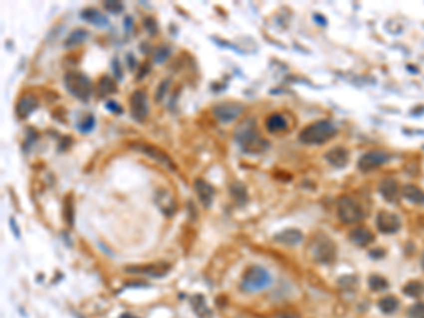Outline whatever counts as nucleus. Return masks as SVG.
Instances as JSON below:
<instances>
[{
    "label": "nucleus",
    "instance_id": "2eb2a0df",
    "mask_svg": "<svg viewBox=\"0 0 424 318\" xmlns=\"http://www.w3.org/2000/svg\"><path fill=\"white\" fill-rule=\"evenodd\" d=\"M379 192L388 202H396L399 198V185L395 180L386 178L379 184Z\"/></svg>",
    "mask_w": 424,
    "mask_h": 318
},
{
    "label": "nucleus",
    "instance_id": "473e14b6",
    "mask_svg": "<svg viewBox=\"0 0 424 318\" xmlns=\"http://www.w3.org/2000/svg\"><path fill=\"white\" fill-rule=\"evenodd\" d=\"M169 85H170V79H164V81L161 82L160 86L157 88V94H156V99H157V101H160L161 96L166 94V91H167Z\"/></svg>",
    "mask_w": 424,
    "mask_h": 318
},
{
    "label": "nucleus",
    "instance_id": "39448f33",
    "mask_svg": "<svg viewBox=\"0 0 424 318\" xmlns=\"http://www.w3.org/2000/svg\"><path fill=\"white\" fill-rule=\"evenodd\" d=\"M337 212L341 222L351 225L356 224L364 219V209L359 205V202L351 197L339 198L337 204Z\"/></svg>",
    "mask_w": 424,
    "mask_h": 318
},
{
    "label": "nucleus",
    "instance_id": "c85d7f7f",
    "mask_svg": "<svg viewBox=\"0 0 424 318\" xmlns=\"http://www.w3.org/2000/svg\"><path fill=\"white\" fill-rule=\"evenodd\" d=\"M93 126H95V118H93L92 115L85 116L84 121L78 123V129L81 130L82 133H89L93 129Z\"/></svg>",
    "mask_w": 424,
    "mask_h": 318
},
{
    "label": "nucleus",
    "instance_id": "f03ea898",
    "mask_svg": "<svg viewBox=\"0 0 424 318\" xmlns=\"http://www.w3.org/2000/svg\"><path fill=\"white\" fill-rule=\"evenodd\" d=\"M337 133V128L330 121H318L300 132L298 139L304 145H322Z\"/></svg>",
    "mask_w": 424,
    "mask_h": 318
},
{
    "label": "nucleus",
    "instance_id": "9b49d317",
    "mask_svg": "<svg viewBox=\"0 0 424 318\" xmlns=\"http://www.w3.org/2000/svg\"><path fill=\"white\" fill-rule=\"evenodd\" d=\"M171 270V266L166 262H157V263H150V265H144V266H130L127 267L126 272L132 275H143L149 277H163Z\"/></svg>",
    "mask_w": 424,
    "mask_h": 318
},
{
    "label": "nucleus",
    "instance_id": "7ed1b4c3",
    "mask_svg": "<svg viewBox=\"0 0 424 318\" xmlns=\"http://www.w3.org/2000/svg\"><path fill=\"white\" fill-rule=\"evenodd\" d=\"M64 84H65L68 92L79 101L86 102L92 95V82L82 72H78V71L68 72L64 78Z\"/></svg>",
    "mask_w": 424,
    "mask_h": 318
},
{
    "label": "nucleus",
    "instance_id": "6e6552de",
    "mask_svg": "<svg viewBox=\"0 0 424 318\" xmlns=\"http://www.w3.org/2000/svg\"><path fill=\"white\" fill-rule=\"evenodd\" d=\"M150 112L147 95L142 89L135 91L130 96V115L137 122H143Z\"/></svg>",
    "mask_w": 424,
    "mask_h": 318
},
{
    "label": "nucleus",
    "instance_id": "a878e982",
    "mask_svg": "<svg viewBox=\"0 0 424 318\" xmlns=\"http://www.w3.org/2000/svg\"><path fill=\"white\" fill-rule=\"evenodd\" d=\"M399 307V300L395 297V296H388V297H383L381 301H379V309L386 313V314H390V313H395Z\"/></svg>",
    "mask_w": 424,
    "mask_h": 318
},
{
    "label": "nucleus",
    "instance_id": "20e7f679",
    "mask_svg": "<svg viewBox=\"0 0 424 318\" xmlns=\"http://www.w3.org/2000/svg\"><path fill=\"white\" fill-rule=\"evenodd\" d=\"M271 284L270 273L262 266L249 267L242 279V289L246 292L256 293L267 289Z\"/></svg>",
    "mask_w": 424,
    "mask_h": 318
},
{
    "label": "nucleus",
    "instance_id": "bb28decb",
    "mask_svg": "<svg viewBox=\"0 0 424 318\" xmlns=\"http://www.w3.org/2000/svg\"><path fill=\"white\" fill-rule=\"evenodd\" d=\"M403 292L406 293L409 297H420L424 293V286L419 282H412L403 289Z\"/></svg>",
    "mask_w": 424,
    "mask_h": 318
},
{
    "label": "nucleus",
    "instance_id": "c756f323",
    "mask_svg": "<svg viewBox=\"0 0 424 318\" xmlns=\"http://www.w3.org/2000/svg\"><path fill=\"white\" fill-rule=\"evenodd\" d=\"M170 52H171V50H170L169 47L160 45V47L154 51V61H156V62H163V61H166L170 57Z\"/></svg>",
    "mask_w": 424,
    "mask_h": 318
},
{
    "label": "nucleus",
    "instance_id": "423d86ee",
    "mask_svg": "<svg viewBox=\"0 0 424 318\" xmlns=\"http://www.w3.org/2000/svg\"><path fill=\"white\" fill-rule=\"evenodd\" d=\"M310 249L314 259L320 263H331L335 259V245L325 236L314 239Z\"/></svg>",
    "mask_w": 424,
    "mask_h": 318
},
{
    "label": "nucleus",
    "instance_id": "e433bc0d",
    "mask_svg": "<svg viewBox=\"0 0 424 318\" xmlns=\"http://www.w3.org/2000/svg\"><path fill=\"white\" fill-rule=\"evenodd\" d=\"M120 318H137V317H135V316H130V314H123V316H120Z\"/></svg>",
    "mask_w": 424,
    "mask_h": 318
},
{
    "label": "nucleus",
    "instance_id": "f704fd0d",
    "mask_svg": "<svg viewBox=\"0 0 424 318\" xmlns=\"http://www.w3.org/2000/svg\"><path fill=\"white\" fill-rule=\"evenodd\" d=\"M274 318H300V316L296 313H279Z\"/></svg>",
    "mask_w": 424,
    "mask_h": 318
},
{
    "label": "nucleus",
    "instance_id": "72a5a7b5",
    "mask_svg": "<svg viewBox=\"0 0 424 318\" xmlns=\"http://www.w3.org/2000/svg\"><path fill=\"white\" fill-rule=\"evenodd\" d=\"M106 109H108V111H110V112H115V113L122 112V108H120V105H119L118 102H113V101H109V102L106 103Z\"/></svg>",
    "mask_w": 424,
    "mask_h": 318
},
{
    "label": "nucleus",
    "instance_id": "9d476101",
    "mask_svg": "<svg viewBox=\"0 0 424 318\" xmlns=\"http://www.w3.org/2000/svg\"><path fill=\"white\" fill-rule=\"evenodd\" d=\"M388 161H389V155L386 152H383V150H372V152L365 153L359 159L358 167L362 171H371L373 168H378V167H381V165L388 163Z\"/></svg>",
    "mask_w": 424,
    "mask_h": 318
},
{
    "label": "nucleus",
    "instance_id": "aec40b11",
    "mask_svg": "<svg viewBox=\"0 0 424 318\" xmlns=\"http://www.w3.org/2000/svg\"><path fill=\"white\" fill-rule=\"evenodd\" d=\"M266 129L270 133H277L287 129V121L283 115L280 113H271L270 116L266 119Z\"/></svg>",
    "mask_w": 424,
    "mask_h": 318
},
{
    "label": "nucleus",
    "instance_id": "cd10ccee",
    "mask_svg": "<svg viewBox=\"0 0 424 318\" xmlns=\"http://www.w3.org/2000/svg\"><path fill=\"white\" fill-rule=\"evenodd\" d=\"M369 286H371L372 290L382 292V290L388 289V282H386L383 277H381V276H372V277L369 279Z\"/></svg>",
    "mask_w": 424,
    "mask_h": 318
},
{
    "label": "nucleus",
    "instance_id": "1a4fd4ad",
    "mask_svg": "<svg viewBox=\"0 0 424 318\" xmlns=\"http://www.w3.org/2000/svg\"><path fill=\"white\" fill-rule=\"evenodd\" d=\"M245 111L243 105L237 102H223L216 105L213 108V116L220 122V123H229L237 119Z\"/></svg>",
    "mask_w": 424,
    "mask_h": 318
},
{
    "label": "nucleus",
    "instance_id": "6ab92c4d",
    "mask_svg": "<svg viewBox=\"0 0 424 318\" xmlns=\"http://www.w3.org/2000/svg\"><path fill=\"white\" fill-rule=\"evenodd\" d=\"M349 239L358 246H366L373 241V235L366 228H355L349 233Z\"/></svg>",
    "mask_w": 424,
    "mask_h": 318
},
{
    "label": "nucleus",
    "instance_id": "4c0bfd02",
    "mask_svg": "<svg viewBox=\"0 0 424 318\" xmlns=\"http://www.w3.org/2000/svg\"><path fill=\"white\" fill-rule=\"evenodd\" d=\"M422 266H423L424 269V255H423V259H422Z\"/></svg>",
    "mask_w": 424,
    "mask_h": 318
},
{
    "label": "nucleus",
    "instance_id": "c9c22d12",
    "mask_svg": "<svg viewBox=\"0 0 424 318\" xmlns=\"http://www.w3.org/2000/svg\"><path fill=\"white\" fill-rule=\"evenodd\" d=\"M10 225H11V228H13V232H14V235H16V238H20L18 229H16V225H14V221H13V219H10Z\"/></svg>",
    "mask_w": 424,
    "mask_h": 318
},
{
    "label": "nucleus",
    "instance_id": "0eeeda50",
    "mask_svg": "<svg viewBox=\"0 0 424 318\" xmlns=\"http://www.w3.org/2000/svg\"><path fill=\"white\" fill-rule=\"evenodd\" d=\"M132 149H135L137 152H142L146 156H149L150 159H153L154 161H157L161 165H164L166 168H169L171 171H176V164L173 163L171 157L167 153H164L159 147L149 145V143H133Z\"/></svg>",
    "mask_w": 424,
    "mask_h": 318
},
{
    "label": "nucleus",
    "instance_id": "393cba45",
    "mask_svg": "<svg viewBox=\"0 0 424 318\" xmlns=\"http://www.w3.org/2000/svg\"><path fill=\"white\" fill-rule=\"evenodd\" d=\"M88 38V31L84 30V28H76L74 30L71 34L68 35V38L65 40V47H74V45H78L82 41H85Z\"/></svg>",
    "mask_w": 424,
    "mask_h": 318
},
{
    "label": "nucleus",
    "instance_id": "b1692460",
    "mask_svg": "<svg viewBox=\"0 0 424 318\" xmlns=\"http://www.w3.org/2000/svg\"><path fill=\"white\" fill-rule=\"evenodd\" d=\"M118 91V85L116 82L109 78L108 75H103V77L99 79L98 82V92H99V96H106V95H112L115 94Z\"/></svg>",
    "mask_w": 424,
    "mask_h": 318
},
{
    "label": "nucleus",
    "instance_id": "7c9ffc66",
    "mask_svg": "<svg viewBox=\"0 0 424 318\" xmlns=\"http://www.w3.org/2000/svg\"><path fill=\"white\" fill-rule=\"evenodd\" d=\"M103 4H105L106 10H108V11H110V13H113V14H118L119 11H122V9H123V4H122L120 1H116V0H109V1H105Z\"/></svg>",
    "mask_w": 424,
    "mask_h": 318
},
{
    "label": "nucleus",
    "instance_id": "f8f14e48",
    "mask_svg": "<svg viewBox=\"0 0 424 318\" xmlns=\"http://www.w3.org/2000/svg\"><path fill=\"white\" fill-rule=\"evenodd\" d=\"M378 229L383 233H395L398 232L402 226V222L396 214H392L388 211H381L376 218Z\"/></svg>",
    "mask_w": 424,
    "mask_h": 318
},
{
    "label": "nucleus",
    "instance_id": "4468645a",
    "mask_svg": "<svg viewBox=\"0 0 424 318\" xmlns=\"http://www.w3.org/2000/svg\"><path fill=\"white\" fill-rule=\"evenodd\" d=\"M194 188L197 195L200 198V201H201V204L205 208L211 206L212 199L215 197V191H213V187H212L211 184H208L205 180L198 178V180H195Z\"/></svg>",
    "mask_w": 424,
    "mask_h": 318
},
{
    "label": "nucleus",
    "instance_id": "5701e85b",
    "mask_svg": "<svg viewBox=\"0 0 424 318\" xmlns=\"http://www.w3.org/2000/svg\"><path fill=\"white\" fill-rule=\"evenodd\" d=\"M157 204H159V206L163 208V212L169 216L171 215V214L174 212V209H176L174 199H173V197L170 195L169 192H166V191H161L160 194H157Z\"/></svg>",
    "mask_w": 424,
    "mask_h": 318
},
{
    "label": "nucleus",
    "instance_id": "f257e3e1",
    "mask_svg": "<svg viewBox=\"0 0 424 318\" xmlns=\"http://www.w3.org/2000/svg\"><path fill=\"white\" fill-rule=\"evenodd\" d=\"M235 139L242 150L250 155L263 153L269 147V142L260 135L256 121L253 119H246L237 126L235 130Z\"/></svg>",
    "mask_w": 424,
    "mask_h": 318
},
{
    "label": "nucleus",
    "instance_id": "a211bd4d",
    "mask_svg": "<svg viewBox=\"0 0 424 318\" xmlns=\"http://www.w3.org/2000/svg\"><path fill=\"white\" fill-rule=\"evenodd\" d=\"M274 241L283 243V245L293 246V245H298L300 242L303 241V233L297 231V229H286L283 232L277 233L274 236Z\"/></svg>",
    "mask_w": 424,
    "mask_h": 318
},
{
    "label": "nucleus",
    "instance_id": "f3484780",
    "mask_svg": "<svg viewBox=\"0 0 424 318\" xmlns=\"http://www.w3.org/2000/svg\"><path fill=\"white\" fill-rule=\"evenodd\" d=\"M81 17H82V20H85V21H88V23H91V24L96 27L109 26V20H108V17H106L103 13H101L99 10L92 9V7L85 9L84 11L81 13Z\"/></svg>",
    "mask_w": 424,
    "mask_h": 318
},
{
    "label": "nucleus",
    "instance_id": "2f4dec72",
    "mask_svg": "<svg viewBox=\"0 0 424 318\" xmlns=\"http://www.w3.org/2000/svg\"><path fill=\"white\" fill-rule=\"evenodd\" d=\"M409 316L412 318H424V304H417L409 311Z\"/></svg>",
    "mask_w": 424,
    "mask_h": 318
},
{
    "label": "nucleus",
    "instance_id": "4be33fe9",
    "mask_svg": "<svg viewBox=\"0 0 424 318\" xmlns=\"http://www.w3.org/2000/svg\"><path fill=\"white\" fill-rule=\"evenodd\" d=\"M191 306H193L195 314L200 318H211V310L208 309L207 301H205V299L201 294H195L194 297L191 299Z\"/></svg>",
    "mask_w": 424,
    "mask_h": 318
},
{
    "label": "nucleus",
    "instance_id": "ddd939ff",
    "mask_svg": "<svg viewBox=\"0 0 424 318\" xmlns=\"http://www.w3.org/2000/svg\"><path fill=\"white\" fill-rule=\"evenodd\" d=\"M37 108H38V101H37V98H35L34 95L27 94L23 95V96L18 99L16 106V112L17 115H18V118L24 119L27 116H30Z\"/></svg>",
    "mask_w": 424,
    "mask_h": 318
},
{
    "label": "nucleus",
    "instance_id": "dca6fc26",
    "mask_svg": "<svg viewBox=\"0 0 424 318\" xmlns=\"http://www.w3.org/2000/svg\"><path fill=\"white\" fill-rule=\"evenodd\" d=\"M348 159H349V155H348V152L344 147H335V149H332V150H330V152L325 155V160H327L331 165L338 167V168L347 165Z\"/></svg>",
    "mask_w": 424,
    "mask_h": 318
},
{
    "label": "nucleus",
    "instance_id": "412c9836",
    "mask_svg": "<svg viewBox=\"0 0 424 318\" xmlns=\"http://www.w3.org/2000/svg\"><path fill=\"white\" fill-rule=\"evenodd\" d=\"M402 195L409 199L410 202H415V204H424V191L420 189L419 187H416L413 184H407L403 187L402 189Z\"/></svg>",
    "mask_w": 424,
    "mask_h": 318
}]
</instances>
